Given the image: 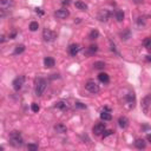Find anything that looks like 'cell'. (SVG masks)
<instances>
[{
    "mask_svg": "<svg viewBox=\"0 0 151 151\" xmlns=\"http://www.w3.org/2000/svg\"><path fill=\"white\" fill-rule=\"evenodd\" d=\"M93 66H95V69H97V70H102V69L105 67V63L104 62H96L95 64H93Z\"/></svg>",
    "mask_w": 151,
    "mask_h": 151,
    "instance_id": "obj_25",
    "label": "cell"
},
{
    "mask_svg": "<svg viewBox=\"0 0 151 151\" xmlns=\"http://www.w3.org/2000/svg\"><path fill=\"white\" fill-rule=\"evenodd\" d=\"M112 133H113V131H112V130H105V131H104V133H103V138L109 137V136H111Z\"/></svg>",
    "mask_w": 151,
    "mask_h": 151,
    "instance_id": "obj_30",
    "label": "cell"
},
{
    "mask_svg": "<svg viewBox=\"0 0 151 151\" xmlns=\"http://www.w3.org/2000/svg\"><path fill=\"white\" fill-rule=\"evenodd\" d=\"M79 50H80V47H79L78 44H71L70 46H69V53H70L72 57L77 56L78 52H79Z\"/></svg>",
    "mask_w": 151,
    "mask_h": 151,
    "instance_id": "obj_10",
    "label": "cell"
},
{
    "mask_svg": "<svg viewBox=\"0 0 151 151\" xmlns=\"http://www.w3.org/2000/svg\"><path fill=\"white\" fill-rule=\"evenodd\" d=\"M62 4H63V5H70V0H63V1H62Z\"/></svg>",
    "mask_w": 151,
    "mask_h": 151,
    "instance_id": "obj_33",
    "label": "cell"
},
{
    "mask_svg": "<svg viewBox=\"0 0 151 151\" xmlns=\"http://www.w3.org/2000/svg\"><path fill=\"white\" fill-rule=\"evenodd\" d=\"M97 51H98V46H97V45H91V46H89V47H87L85 54H86V56H93Z\"/></svg>",
    "mask_w": 151,
    "mask_h": 151,
    "instance_id": "obj_15",
    "label": "cell"
},
{
    "mask_svg": "<svg viewBox=\"0 0 151 151\" xmlns=\"http://www.w3.org/2000/svg\"><path fill=\"white\" fill-rule=\"evenodd\" d=\"M146 59H148L149 62H151V56H148V57H146Z\"/></svg>",
    "mask_w": 151,
    "mask_h": 151,
    "instance_id": "obj_36",
    "label": "cell"
},
{
    "mask_svg": "<svg viewBox=\"0 0 151 151\" xmlns=\"http://www.w3.org/2000/svg\"><path fill=\"white\" fill-rule=\"evenodd\" d=\"M74 6H76V9L80 10V11H86V10H87V5L84 3V1H80V0L76 1V3H74Z\"/></svg>",
    "mask_w": 151,
    "mask_h": 151,
    "instance_id": "obj_16",
    "label": "cell"
},
{
    "mask_svg": "<svg viewBox=\"0 0 151 151\" xmlns=\"http://www.w3.org/2000/svg\"><path fill=\"white\" fill-rule=\"evenodd\" d=\"M120 37H122V39H124V40L129 39L130 38V32L126 31V32H124V33H120Z\"/></svg>",
    "mask_w": 151,
    "mask_h": 151,
    "instance_id": "obj_29",
    "label": "cell"
},
{
    "mask_svg": "<svg viewBox=\"0 0 151 151\" xmlns=\"http://www.w3.org/2000/svg\"><path fill=\"white\" fill-rule=\"evenodd\" d=\"M27 149L30 151H37L38 150V144H28Z\"/></svg>",
    "mask_w": 151,
    "mask_h": 151,
    "instance_id": "obj_27",
    "label": "cell"
},
{
    "mask_svg": "<svg viewBox=\"0 0 151 151\" xmlns=\"http://www.w3.org/2000/svg\"><path fill=\"white\" fill-rule=\"evenodd\" d=\"M43 38H44L45 41L51 43V41H53V40L56 39L57 36L53 31H51V30H48V28H45L44 31H43Z\"/></svg>",
    "mask_w": 151,
    "mask_h": 151,
    "instance_id": "obj_5",
    "label": "cell"
},
{
    "mask_svg": "<svg viewBox=\"0 0 151 151\" xmlns=\"http://www.w3.org/2000/svg\"><path fill=\"white\" fill-rule=\"evenodd\" d=\"M135 146H136L137 149H139V150H142V149H145L146 143L144 142L143 139H136V142H135Z\"/></svg>",
    "mask_w": 151,
    "mask_h": 151,
    "instance_id": "obj_18",
    "label": "cell"
},
{
    "mask_svg": "<svg viewBox=\"0 0 151 151\" xmlns=\"http://www.w3.org/2000/svg\"><path fill=\"white\" fill-rule=\"evenodd\" d=\"M24 51H25V46L20 44V45H17V46H15V48H14V52H13V53L15 54V56H18V54H21Z\"/></svg>",
    "mask_w": 151,
    "mask_h": 151,
    "instance_id": "obj_21",
    "label": "cell"
},
{
    "mask_svg": "<svg viewBox=\"0 0 151 151\" xmlns=\"http://www.w3.org/2000/svg\"><path fill=\"white\" fill-rule=\"evenodd\" d=\"M115 17L117 19V21H123L124 20V17H125V14H124L123 11H120V10H117L115 13Z\"/></svg>",
    "mask_w": 151,
    "mask_h": 151,
    "instance_id": "obj_20",
    "label": "cell"
},
{
    "mask_svg": "<svg viewBox=\"0 0 151 151\" xmlns=\"http://www.w3.org/2000/svg\"><path fill=\"white\" fill-rule=\"evenodd\" d=\"M143 45H144L145 47H151V37L145 38V39H144V41H143Z\"/></svg>",
    "mask_w": 151,
    "mask_h": 151,
    "instance_id": "obj_26",
    "label": "cell"
},
{
    "mask_svg": "<svg viewBox=\"0 0 151 151\" xmlns=\"http://www.w3.org/2000/svg\"><path fill=\"white\" fill-rule=\"evenodd\" d=\"M56 65V60H54L52 57H46L44 59V66L47 67V69H51V67H53Z\"/></svg>",
    "mask_w": 151,
    "mask_h": 151,
    "instance_id": "obj_11",
    "label": "cell"
},
{
    "mask_svg": "<svg viewBox=\"0 0 151 151\" xmlns=\"http://www.w3.org/2000/svg\"><path fill=\"white\" fill-rule=\"evenodd\" d=\"M69 15H70V12L66 9H62L54 12V17H57L58 19H66Z\"/></svg>",
    "mask_w": 151,
    "mask_h": 151,
    "instance_id": "obj_8",
    "label": "cell"
},
{
    "mask_svg": "<svg viewBox=\"0 0 151 151\" xmlns=\"http://www.w3.org/2000/svg\"><path fill=\"white\" fill-rule=\"evenodd\" d=\"M38 28H39V24L37 21H32L31 24H30V30H31L32 32H36Z\"/></svg>",
    "mask_w": 151,
    "mask_h": 151,
    "instance_id": "obj_23",
    "label": "cell"
},
{
    "mask_svg": "<svg viewBox=\"0 0 151 151\" xmlns=\"http://www.w3.org/2000/svg\"><path fill=\"white\" fill-rule=\"evenodd\" d=\"M126 100H128V103L129 104H132L135 102V95H133V92H130V93H128V96H126ZM133 105V104H132Z\"/></svg>",
    "mask_w": 151,
    "mask_h": 151,
    "instance_id": "obj_24",
    "label": "cell"
},
{
    "mask_svg": "<svg viewBox=\"0 0 151 151\" xmlns=\"http://www.w3.org/2000/svg\"><path fill=\"white\" fill-rule=\"evenodd\" d=\"M98 37H99V32H98L97 30H92V31L90 32V34H89L90 39H97Z\"/></svg>",
    "mask_w": 151,
    "mask_h": 151,
    "instance_id": "obj_22",
    "label": "cell"
},
{
    "mask_svg": "<svg viewBox=\"0 0 151 151\" xmlns=\"http://www.w3.org/2000/svg\"><path fill=\"white\" fill-rule=\"evenodd\" d=\"M98 79H99V81H100V83H104V84H107V83L110 81L109 74H107V73H105V72L99 73V74H98Z\"/></svg>",
    "mask_w": 151,
    "mask_h": 151,
    "instance_id": "obj_13",
    "label": "cell"
},
{
    "mask_svg": "<svg viewBox=\"0 0 151 151\" xmlns=\"http://www.w3.org/2000/svg\"><path fill=\"white\" fill-rule=\"evenodd\" d=\"M100 118L104 120V122H105V120L109 122V120L112 119V116H111V113H110V111H107V110H103L102 113H100Z\"/></svg>",
    "mask_w": 151,
    "mask_h": 151,
    "instance_id": "obj_14",
    "label": "cell"
},
{
    "mask_svg": "<svg viewBox=\"0 0 151 151\" xmlns=\"http://www.w3.org/2000/svg\"><path fill=\"white\" fill-rule=\"evenodd\" d=\"M118 125H119V128H122V129H126L128 125H129V119L126 117H119L118 118Z\"/></svg>",
    "mask_w": 151,
    "mask_h": 151,
    "instance_id": "obj_12",
    "label": "cell"
},
{
    "mask_svg": "<svg viewBox=\"0 0 151 151\" xmlns=\"http://www.w3.org/2000/svg\"><path fill=\"white\" fill-rule=\"evenodd\" d=\"M56 107L59 110H67V107H69V105H67V103L65 100H60L58 102V103L56 104Z\"/></svg>",
    "mask_w": 151,
    "mask_h": 151,
    "instance_id": "obj_19",
    "label": "cell"
},
{
    "mask_svg": "<svg viewBox=\"0 0 151 151\" xmlns=\"http://www.w3.org/2000/svg\"><path fill=\"white\" fill-rule=\"evenodd\" d=\"M146 139H148V140H149V142H150V143H151V133H149V135H148V136H146Z\"/></svg>",
    "mask_w": 151,
    "mask_h": 151,
    "instance_id": "obj_34",
    "label": "cell"
},
{
    "mask_svg": "<svg viewBox=\"0 0 151 151\" xmlns=\"http://www.w3.org/2000/svg\"><path fill=\"white\" fill-rule=\"evenodd\" d=\"M46 87H47V81L45 80V79H43V78L38 79L37 85H36V95L38 96V97L43 96V93L45 92Z\"/></svg>",
    "mask_w": 151,
    "mask_h": 151,
    "instance_id": "obj_2",
    "label": "cell"
},
{
    "mask_svg": "<svg viewBox=\"0 0 151 151\" xmlns=\"http://www.w3.org/2000/svg\"><path fill=\"white\" fill-rule=\"evenodd\" d=\"M110 15H111V13L109 10H100L98 13V19L100 21H106V20H109Z\"/></svg>",
    "mask_w": 151,
    "mask_h": 151,
    "instance_id": "obj_9",
    "label": "cell"
},
{
    "mask_svg": "<svg viewBox=\"0 0 151 151\" xmlns=\"http://www.w3.org/2000/svg\"><path fill=\"white\" fill-rule=\"evenodd\" d=\"M142 1H143V0H133V3H135V4H140Z\"/></svg>",
    "mask_w": 151,
    "mask_h": 151,
    "instance_id": "obj_35",
    "label": "cell"
},
{
    "mask_svg": "<svg viewBox=\"0 0 151 151\" xmlns=\"http://www.w3.org/2000/svg\"><path fill=\"white\" fill-rule=\"evenodd\" d=\"M54 130H56L57 132H59V133H64V132L67 131V128L64 125V124H57L56 126H54Z\"/></svg>",
    "mask_w": 151,
    "mask_h": 151,
    "instance_id": "obj_17",
    "label": "cell"
},
{
    "mask_svg": "<svg viewBox=\"0 0 151 151\" xmlns=\"http://www.w3.org/2000/svg\"><path fill=\"white\" fill-rule=\"evenodd\" d=\"M31 110H32L33 112H38V111L40 110V107H39V105H38L37 103H33V104L31 105Z\"/></svg>",
    "mask_w": 151,
    "mask_h": 151,
    "instance_id": "obj_28",
    "label": "cell"
},
{
    "mask_svg": "<svg viewBox=\"0 0 151 151\" xmlns=\"http://www.w3.org/2000/svg\"><path fill=\"white\" fill-rule=\"evenodd\" d=\"M150 105H151V95H146L145 97L142 99V110H143V112H144L145 115H148L149 113Z\"/></svg>",
    "mask_w": 151,
    "mask_h": 151,
    "instance_id": "obj_4",
    "label": "cell"
},
{
    "mask_svg": "<svg viewBox=\"0 0 151 151\" xmlns=\"http://www.w3.org/2000/svg\"><path fill=\"white\" fill-rule=\"evenodd\" d=\"M0 3H1V6H3V7H6V6H10L11 0H0Z\"/></svg>",
    "mask_w": 151,
    "mask_h": 151,
    "instance_id": "obj_31",
    "label": "cell"
},
{
    "mask_svg": "<svg viewBox=\"0 0 151 151\" xmlns=\"http://www.w3.org/2000/svg\"><path fill=\"white\" fill-rule=\"evenodd\" d=\"M74 105H76V107H78V109H85V107H86L84 104L80 103V102H76Z\"/></svg>",
    "mask_w": 151,
    "mask_h": 151,
    "instance_id": "obj_32",
    "label": "cell"
},
{
    "mask_svg": "<svg viewBox=\"0 0 151 151\" xmlns=\"http://www.w3.org/2000/svg\"><path fill=\"white\" fill-rule=\"evenodd\" d=\"M24 80H25V77H24V76H20V77H17V78L14 79L13 83H12L14 91H19V90H21L22 85H24Z\"/></svg>",
    "mask_w": 151,
    "mask_h": 151,
    "instance_id": "obj_6",
    "label": "cell"
},
{
    "mask_svg": "<svg viewBox=\"0 0 151 151\" xmlns=\"http://www.w3.org/2000/svg\"><path fill=\"white\" fill-rule=\"evenodd\" d=\"M10 142H11V144L14 148H19V146H21L24 144V139H22L20 132L18 131H13L10 133Z\"/></svg>",
    "mask_w": 151,
    "mask_h": 151,
    "instance_id": "obj_1",
    "label": "cell"
},
{
    "mask_svg": "<svg viewBox=\"0 0 151 151\" xmlns=\"http://www.w3.org/2000/svg\"><path fill=\"white\" fill-rule=\"evenodd\" d=\"M92 131H93V133H95L96 136H100V135H103L104 131H105V124H104V123L96 124V125L93 126Z\"/></svg>",
    "mask_w": 151,
    "mask_h": 151,
    "instance_id": "obj_7",
    "label": "cell"
},
{
    "mask_svg": "<svg viewBox=\"0 0 151 151\" xmlns=\"http://www.w3.org/2000/svg\"><path fill=\"white\" fill-rule=\"evenodd\" d=\"M85 89L92 95L99 92V86L97 85V83H95V80H87L86 84H85Z\"/></svg>",
    "mask_w": 151,
    "mask_h": 151,
    "instance_id": "obj_3",
    "label": "cell"
}]
</instances>
